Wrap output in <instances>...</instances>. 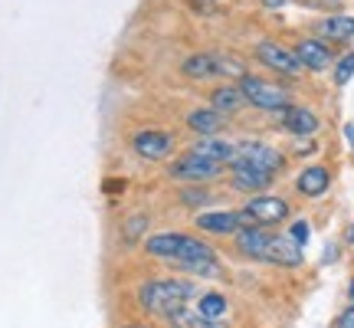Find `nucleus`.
<instances>
[{
	"mask_svg": "<svg viewBox=\"0 0 354 328\" xmlns=\"http://www.w3.org/2000/svg\"><path fill=\"white\" fill-rule=\"evenodd\" d=\"M190 152L201 154V158H210V161H216V164H233V158H236V145H230V141H220V138H214V135H207V138L197 141Z\"/></svg>",
	"mask_w": 354,
	"mask_h": 328,
	"instance_id": "16",
	"label": "nucleus"
},
{
	"mask_svg": "<svg viewBox=\"0 0 354 328\" xmlns=\"http://www.w3.org/2000/svg\"><path fill=\"white\" fill-rule=\"evenodd\" d=\"M266 7H282V3H286V0H263Z\"/></svg>",
	"mask_w": 354,
	"mask_h": 328,
	"instance_id": "26",
	"label": "nucleus"
},
{
	"mask_svg": "<svg viewBox=\"0 0 354 328\" xmlns=\"http://www.w3.org/2000/svg\"><path fill=\"white\" fill-rule=\"evenodd\" d=\"M348 292H351V302H354V279H351V289H348Z\"/></svg>",
	"mask_w": 354,
	"mask_h": 328,
	"instance_id": "27",
	"label": "nucleus"
},
{
	"mask_svg": "<svg viewBox=\"0 0 354 328\" xmlns=\"http://www.w3.org/2000/svg\"><path fill=\"white\" fill-rule=\"evenodd\" d=\"M197 227L207 230V233H236L243 227V214H230V210H216V214H201L197 217Z\"/></svg>",
	"mask_w": 354,
	"mask_h": 328,
	"instance_id": "15",
	"label": "nucleus"
},
{
	"mask_svg": "<svg viewBox=\"0 0 354 328\" xmlns=\"http://www.w3.org/2000/svg\"><path fill=\"white\" fill-rule=\"evenodd\" d=\"M171 263L180 266V269H187V273H203V276H210V273H216V253L210 250L207 243L194 240V237H184Z\"/></svg>",
	"mask_w": 354,
	"mask_h": 328,
	"instance_id": "4",
	"label": "nucleus"
},
{
	"mask_svg": "<svg viewBox=\"0 0 354 328\" xmlns=\"http://www.w3.org/2000/svg\"><path fill=\"white\" fill-rule=\"evenodd\" d=\"M292 240L299 243V246H305V243H308V224H305V220H299V224H292V233H289Z\"/></svg>",
	"mask_w": 354,
	"mask_h": 328,
	"instance_id": "24",
	"label": "nucleus"
},
{
	"mask_svg": "<svg viewBox=\"0 0 354 328\" xmlns=\"http://www.w3.org/2000/svg\"><path fill=\"white\" fill-rule=\"evenodd\" d=\"M351 76H354V53H348V56H342V60H338V66H335V82H338V86H344Z\"/></svg>",
	"mask_w": 354,
	"mask_h": 328,
	"instance_id": "23",
	"label": "nucleus"
},
{
	"mask_svg": "<svg viewBox=\"0 0 354 328\" xmlns=\"http://www.w3.org/2000/svg\"><path fill=\"white\" fill-rule=\"evenodd\" d=\"M295 56H299L302 69H312V73H322V69H328V63H331V50L322 39H302V43L295 46Z\"/></svg>",
	"mask_w": 354,
	"mask_h": 328,
	"instance_id": "10",
	"label": "nucleus"
},
{
	"mask_svg": "<svg viewBox=\"0 0 354 328\" xmlns=\"http://www.w3.org/2000/svg\"><path fill=\"white\" fill-rule=\"evenodd\" d=\"M227 309H230V302L220 292H207V295H201V302H197V312H201L203 318H210V322H223Z\"/></svg>",
	"mask_w": 354,
	"mask_h": 328,
	"instance_id": "21",
	"label": "nucleus"
},
{
	"mask_svg": "<svg viewBox=\"0 0 354 328\" xmlns=\"http://www.w3.org/2000/svg\"><path fill=\"white\" fill-rule=\"evenodd\" d=\"M289 217V203L282 197H269V194H256L253 201L243 207V220L250 224H259V227H272V224H282Z\"/></svg>",
	"mask_w": 354,
	"mask_h": 328,
	"instance_id": "6",
	"label": "nucleus"
},
{
	"mask_svg": "<svg viewBox=\"0 0 354 328\" xmlns=\"http://www.w3.org/2000/svg\"><path fill=\"white\" fill-rule=\"evenodd\" d=\"M240 89L246 102L256 105V109H263V112H282L286 105H289V92L276 82H266V79H256V76H243L240 79Z\"/></svg>",
	"mask_w": 354,
	"mask_h": 328,
	"instance_id": "3",
	"label": "nucleus"
},
{
	"mask_svg": "<svg viewBox=\"0 0 354 328\" xmlns=\"http://www.w3.org/2000/svg\"><path fill=\"white\" fill-rule=\"evenodd\" d=\"M128 328H145V325H128Z\"/></svg>",
	"mask_w": 354,
	"mask_h": 328,
	"instance_id": "28",
	"label": "nucleus"
},
{
	"mask_svg": "<svg viewBox=\"0 0 354 328\" xmlns=\"http://www.w3.org/2000/svg\"><path fill=\"white\" fill-rule=\"evenodd\" d=\"M135 152L145 161H161L171 152V138H167L165 131H141V135H135Z\"/></svg>",
	"mask_w": 354,
	"mask_h": 328,
	"instance_id": "12",
	"label": "nucleus"
},
{
	"mask_svg": "<svg viewBox=\"0 0 354 328\" xmlns=\"http://www.w3.org/2000/svg\"><path fill=\"white\" fill-rule=\"evenodd\" d=\"M220 167H223V164L187 152L184 158H177V161L171 164V177H177V181H210V177L220 174Z\"/></svg>",
	"mask_w": 354,
	"mask_h": 328,
	"instance_id": "8",
	"label": "nucleus"
},
{
	"mask_svg": "<svg viewBox=\"0 0 354 328\" xmlns=\"http://www.w3.org/2000/svg\"><path fill=\"white\" fill-rule=\"evenodd\" d=\"M256 56H259V63L269 66L272 73H282V76H299V73H302V63H299L295 50L279 46L272 39H263V43L256 46Z\"/></svg>",
	"mask_w": 354,
	"mask_h": 328,
	"instance_id": "7",
	"label": "nucleus"
},
{
	"mask_svg": "<svg viewBox=\"0 0 354 328\" xmlns=\"http://www.w3.org/2000/svg\"><path fill=\"white\" fill-rule=\"evenodd\" d=\"M322 37H328V39H351L354 37V17L338 13V17L322 20Z\"/></svg>",
	"mask_w": 354,
	"mask_h": 328,
	"instance_id": "20",
	"label": "nucleus"
},
{
	"mask_svg": "<svg viewBox=\"0 0 354 328\" xmlns=\"http://www.w3.org/2000/svg\"><path fill=\"white\" fill-rule=\"evenodd\" d=\"M272 184V174H266L259 167H250V164H233V188L236 190H250V194H259Z\"/></svg>",
	"mask_w": 354,
	"mask_h": 328,
	"instance_id": "13",
	"label": "nucleus"
},
{
	"mask_svg": "<svg viewBox=\"0 0 354 328\" xmlns=\"http://www.w3.org/2000/svg\"><path fill=\"white\" fill-rule=\"evenodd\" d=\"M187 128L207 138V135H216V131L223 128V118H220L216 109H197V112L187 115Z\"/></svg>",
	"mask_w": 354,
	"mask_h": 328,
	"instance_id": "18",
	"label": "nucleus"
},
{
	"mask_svg": "<svg viewBox=\"0 0 354 328\" xmlns=\"http://www.w3.org/2000/svg\"><path fill=\"white\" fill-rule=\"evenodd\" d=\"M233 164H250V167H259L266 174H279L282 167H286V158L276 152V148H269V145H259V141H243L236 145V158Z\"/></svg>",
	"mask_w": 354,
	"mask_h": 328,
	"instance_id": "5",
	"label": "nucleus"
},
{
	"mask_svg": "<svg viewBox=\"0 0 354 328\" xmlns=\"http://www.w3.org/2000/svg\"><path fill=\"white\" fill-rule=\"evenodd\" d=\"M338 328H354V305L342 312V318H338Z\"/></svg>",
	"mask_w": 354,
	"mask_h": 328,
	"instance_id": "25",
	"label": "nucleus"
},
{
	"mask_svg": "<svg viewBox=\"0 0 354 328\" xmlns=\"http://www.w3.org/2000/svg\"><path fill=\"white\" fill-rule=\"evenodd\" d=\"M194 292H197L194 282H184V279H151L138 289V302L151 316H174Z\"/></svg>",
	"mask_w": 354,
	"mask_h": 328,
	"instance_id": "1",
	"label": "nucleus"
},
{
	"mask_svg": "<svg viewBox=\"0 0 354 328\" xmlns=\"http://www.w3.org/2000/svg\"><path fill=\"white\" fill-rule=\"evenodd\" d=\"M210 105H214L216 112H240L243 105H246V95H243L240 86H220V89H214Z\"/></svg>",
	"mask_w": 354,
	"mask_h": 328,
	"instance_id": "19",
	"label": "nucleus"
},
{
	"mask_svg": "<svg viewBox=\"0 0 354 328\" xmlns=\"http://www.w3.org/2000/svg\"><path fill=\"white\" fill-rule=\"evenodd\" d=\"M171 325L174 328H223V322H210V318H203L197 309H194V312L177 309L174 316H171Z\"/></svg>",
	"mask_w": 354,
	"mask_h": 328,
	"instance_id": "22",
	"label": "nucleus"
},
{
	"mask_svg": "<svg viewBox=\"0 0 354 328\" xmlns=\"http://www.w3.org/2000/svg\"><path fill=\"white\" fill-rule=\"evenodd\" d=\"M295 184H299V190H302L305 197H322V194L328 190V184H331V174L325 171V167H318L315 164V167H305Z\"/></svg>",
	"mask_w": 354,
	"mask_h": 328,
	"instance_id": "17",
	"label": "nucleus"
},
{
	"mask_svg": "<svg viewBox=\"0 0 354 328\" xmlns=\"http://www.w3.org/2000/svg\"><path fill=\"white\" fill-rule=\"evenodd\" d=\"M282 128L292 131V135H315L322 122H318L315 112H308V109H299V105H286L282 109Z\"/></svg>",
	"mask_w": 354,
	"mask_h": 328,
	"instance_id": "11",
	"label": "nucleus"
},
{
	"mask_svg": "<svg viewBox=\"0 0 354 328\" xmlns=\"http://www.w3.org/2000/svg\"><path fill=\"white\" fill-rule=\"evenodd\" d=\"M266 259H269V263H279V266H299L302 263V246L292 240V237H272Z\"/></svg>",
	"mask_w": 354,
	"mask_h": 328,
	"instance_id": "14",
	"label": "nucleus"
},
{
	"mask_svg": "<svg viewBox=\"0 0 354 328\" xmlns=\"http://www.w3.org/2000/svg\"><path fill=\"white\" fill-rule=\"evenodd\" d=\"M180 73L187 79H214V76H246L240 60H230V56H216V53H197L184 60Z\"/></svg>",
	"mask_w": 354,
	"mask_h": 328,
	"instance_id": "2",
	"label": "nucleus"
},
{
	"mask_svg": "<svg viewBox=\"0 0 354 328\" xmlns=\"http://www.w3.org/2000/svg\"><path fill=\"white\" fill-rule=\"evenodd\" d=\"M269 240H272V237H269L259 224L236 230V246H240L250 259H266V253H269Z\"/></svg>",
	"mask_w": 354,
	"mask_h": 328,
	"instance_id": "9",
	"label": "nucleus"
}]
</instances>
